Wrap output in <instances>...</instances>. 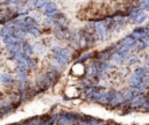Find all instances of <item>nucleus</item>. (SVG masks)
Instances as JSON below:
<instances>
[{"instance_id":"1","label":"nucleus","mask_w":149,"mask_h":125,"mask_svg":"<svg viewBox=\"0 0 149 125\" xmlns=\"http://www.w3.org/2000/svg\"><path fill=\"white\" fill-rule=\"evenodd\" d=\"M83 120L86 119H83L80 115L73 112H61L57 115V125H78Z\"/></svg>"},{"instance_id":"2","label":"nucleus","mask_w":149,"mask_h":125,"mask_svg":"<svg viewBox=\"0 0 149 125\" xmlns=\"http://www.w3.org/2000/svg\"><path fill=\"white\" fill-rule=\"evenodd\" d=\"M57 78H58V72L55 71V69H51V71L45 72L44 74H41L37 78V81L36 82H37L40 89L45 90V89H48L54 83V81L57 80Z\"/></svg>"},{"instance_id":"3","label":"nucleus","mask_w":149,"mask_h":125,"mask_svg":"<svg viewBox=\"0 0 149 125\" xmlns=\"http://www.w3.org/2000/svg\"><path fill=\"white\" fill-rule=\"evenodd\" d=\"M51 51L54 53V58L56 62L61 66H65L70 61V51L65 47H62L59 45H55L51 47Z\"/></svg>"},{"instance_id":"4","label":"nucleus","mask_w":149,"mask_h":125,"mask_svg":"<svg viewBox=\"0 0 149 125\" xmlns=\"http://www.w3.org/2000/svg\"><path fill=\"white\" fill-rule=\"evenodd\" d=\"M93 30L100 41H105L108 37V28L104 21H95L93 23Z\"/></svg>"},{"instance_id":"5","label":"nucleus","mask_w":149,"mask_h":125,"mask_svg":"<svg viewBox=\"0 0 149 125\" xmlns=\"http://www.w3.org/2000/svg\"><path fill=\"white\" fill-rule=\"evenodd\" d=\"M126 103V100H125V96H123V93L121 91H115V90H111V98H109V102H108V106L111 108H118L122 104Z\"/></svg>"},{"instance_id":"6","label":"nucleus","mask_w":149,"mask_h":125,"mask_svg":"<svg viewBox=\"0 0 149 125\" xmlns=\"http://www.w3.org/2000/svg\"><path fill=\"white\" fill-rule=\"evenodd\" d=\"M128 20H129L130 23L142 24L147 20V14L141 9H136V10L132 12L130 14H128Z\"/></svg>"},{"instance_id":"7","label":"nucleus","mask_w":149,"mask_h":125,"mask_svg":"<svg viewBox=\"0 0 149 125\" xmlns=\"http://www.w3.org/2000/svg\"><path fill=\"white\" fill-rule=\"evenodd\" d=\"M148 102V97L142 95H136L134 96L129 102H128V106L129 109H137V108H143L144 104Z\"/></svg>"},{"instance_id":"8","label":"nucleus","mask_w":149,"mask_h":125,"mask_svg":"<svg viewBox=\"0 0 149 125\" xmlns=\"http://www.w3.org/2000/svg\"><path fill=\"white\" fill-rule=\"evenodd\" d=\"M130 36L136 41V42H143V41H149L148 39V35H147V30H146V27H137L135 28Z\"/></svg>"},{"instance_id":"9","label":"nucleus","mask_w":149,"mask_h":125,"mask_svg":"<svg viewBox=\"0 0 149 125\" xmlns=\"http://www.w3.org/2000/svg\"><path fill=\"white\" fill-rule=\"evenodd\" d=\"M101 69H100V62H92L88 65L86 68V75L90 79H97L99 75H101Z\"/></svg>"},{"instance_id":"10","label":"nucleus","mask_w":149,"mask_h":125,"mask_svg":"<svg viewBox=\"0 0 149 125\" xmlns=\"http://www.w3.org/2000/svg\"><path fill=\"white\" fill-rule=\"evenodd\" d=\"M41 10L43 12V14H45L47 16L50 17V16L57 14V6H56V3L52 2V1H45L44 6L42 7Z\"/></svg>"},{"instance_id":"11","label":"nucleus","mask_w":149,"mask_h":125,"mask_svg":"<svg viewBox=\"0 0 149 125\" xmlns=\"http://www.w3.org/2000/svg\"><path fill=\"white\" fill-rule=\"evenodd\" d=\"M71 73L73 75H77V76H81L86 73V67L84 66V64H78V62H74L71 67Z\"/></svg>"},{"instance_id":"12","label":"nucleus","mask_w":149,"mask_h":125,"mask_svg":"<svg viewBox=\"0 0 149 125\" xmlns=\"http://www.w3.org/2000/svg\"><path fill=\"white\" fill-rule=\"evenodd\" d=\"M41 125H57V115L48 116L45 119H42Z\"/></svg>"},{"instance_id":"13","label":"nucleus","mask_w":149,"mask_h":125,"mask_svg":"<svg viewBox=\"0 0 149 125\" xmlns=\"http://www.w3.org/2000/svg\"><path fill=\"white\" fill-rule=\"evenodd\" d=\"M0 79H1V82L5 83V84H13L14 83V78L10 74H8V73L2 74Z\"/></svg>"},{"instance_id":"14","label":"nucleus","mask_w":149,"mask_h":125,"mask_svg":"<svg viewBox=\"0 0 149 125\" xmlns=\"http://www.w3.org/2000/svg\"><path fill=\"white\" fill-rule=\"evenodd\" d=\"M41 29H40V27H34V28H31V29H29L28 30V32L27 34H30V35H33L34 37H38L40 35H41Z\"/></svg>"},{"instance_id":"15","label":"nucleus","mask_w":149,"mask_h":125,"mask_svg":"<svg viewBox=\"0 0 149 125\" xmlns=\"http://www.w3.org/2000/svg\"><path fill=\"white\" fill-rule=\"evenodd\" d=\"M41 120H42V119H38V117L30 118V119H28L23 125H41Z\"/></svg>"},{"instance_id":"16","label":"nucleus","mask_w":149,"mask_h":125,"mask_svg":"<svg viewBox=\"0 0 149 125\" xmlns=\"http://www.w3.org/2000/svg\"><path fill=\"white\" fill-rule=\"evenodd\" d=\"M137 5H139V9H141V10H149V0L139 1Z\"/></svg>"},{"instance_id":"17","label":"nucleus","mask_w":149,"mask_h":125,"mask_svg":"<svg viewBox=\"0 0 149 125\" xmlns=\"http://www.w3.org/2000/svg\"><path fill=\"white\" fill-rule=\"evenodd\" d=\"M90 57H91V53H90V52H88V53H84V54H83L80 58H78V59H77L74 62H78V64H83V62H84L86 59H88Z\"/></svg>"},{"instance_id":"18","label":"nucleus","mask_w":149,"mask_h":125,"mask_svg":"<svg viewBox=\"0 0 149 125\" xmlns=\"http://www.w3.org/2000/svg\"><path fill=\"white\" fill-rule=\"evenodd\" d=\"M15 125H16V124H15Z\"/></svg>"}]
</instances>
